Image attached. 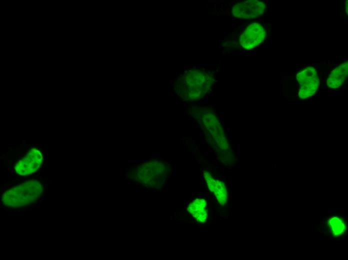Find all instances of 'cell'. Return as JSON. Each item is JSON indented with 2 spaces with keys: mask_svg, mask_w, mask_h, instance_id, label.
<instances>
[{
  "mask_svg": "<svg viewBox=\"0 0 348 260\" xmlns=\"http://www.w3.org/2000/svg\"><path fill=\"white\" fill-rule=\"evenodd\" d=\"M266 32L258 23H253L247 27L240 38L242 46L246 49H251L263 41Z\"/></svg>",
  "mask_w": 348,
  "mask_h": 260,
  "instance_id": "4",
  "label": "cell"
},
{
  "mask_svg": "<svg viewBox=\"0 0 348 260\" xmlns=\"http://www.w3.org/2000/svg\"><path fill=\"white\" fill-rule=\"evenodd\" d=\"M42 159L41 152L37 148H32L16 164V171L22 176L30 174L39 168Z\"/></svg>",
  "mask_w": 348,
  "mask_h": 260,
  "instance_id": "3",
  "label": "cell"
},
{
  "mask_svg": "<svg viewBox=\"0 0 348 260\" xmlns=\"http://www.w3.org/2000/svg\"><path fill=\"white\" fill-rule=\"evenodd\" d=\"M328 224L332 233L334 236H338L343 233L345 226L342 222L337 217L331 218L328 221Z\"/></svg>",
  "mask_w": 348,
  "mask_h": 260,
  "instance_id": "6",
  "label": "cell"
},
{
  "mask_svg": "<svg viewBox=\"0 0 348 260\" xmlns=\"http://www.w3.org/2000/svg\"><path fill=\"white\" fill-rule=\"evenodd\" d=\"M264 9L265 4L262 2L249 0L236 5L233 8V13L236 17L253 18L262 14Z\"/></svg>",
  "mask_w": 348,
  "mask_h": 260,
  "instance_id": "5",
  "label": "cell"
},
{
  "mask_svg": "<svg viewBox=\"0 0 348 260\" xmlns=\"http://www.w3.org/2000/svg\"><path fill=\"white\" fill-rule=\"evenodd\" d=\"M202 119V127L206 138L220 148H226L228 145L224 130L216 116L212 113L208 112Z\"/></svg>",
  "mask_w": 348,
  "mask_h": 260,
  "instance_id": "2",
  "label": "cell"
},
{
  "mask_svg": "<svg viewBox=\"0 0 348 260\" xmlns=\"http://www.w3.org/2000/svg\"><path fill=\"white\" fill-rule=\"evenodd\" d=\"M324 82H325L324 80H322V82H323V84H324Z\"/></svg>",
  "mask_w": 348,
  "mask_h": 260,
  "instance_id": "7",
  "label": "cell"
},
{
  "mask_svg": "<svg viewBox=\"0 0 348 260\" xmlns=\"http://www.w3.org/2000/svg\"><path fill=\"white\" fill-rule=\"evenodd\" d=\"M42 190V186L38 181L28 180L6 192L2 201L6 206L10 207L26 206L35 201Z\"/></svg>",
  "mask_w": 348,
  "mask_h": 260,
  "instance_id": "1",
  "label": "cell"
}]
</instances>
